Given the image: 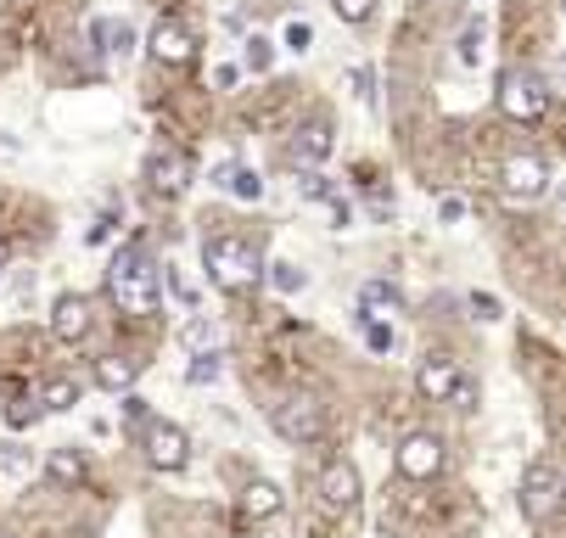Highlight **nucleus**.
Segmentation results:
<instances>
[{"mask_svg":"<svg viewBox=\"0 0 566 538\" xmlns=\"http://www.w3.org/2000/svg\"><path fill=\"white\" fill-rule=\"evenodd\" d=\"M107 298L124 314H135V320L157 314V303H163V275H157L146 247H118L113 253V264H107Z\"/></svg>","mask_w":566,"mask_h":538,"instance_id":"1","label":"nucleus"},{"mask_svg":"<svg viewBox=\"0 0 566 538\" xmlns=\"http://www.w3.org/2000/svg\"><path fill=\"white\" fill-rule=\"evenodd\" d=\"M202 269L219 292H247V286L264 281V258L247 236H213L202 241Z\"/></svg>","mask_w":566,"mask_h":538,"instance_id":"2","label":"nucleus"},{"mask_svg":"<svg viewBox=\"0 0 566 538\" xmlns=\"http://www.w3.org/2000/svg\"><path fill=\"white\" fill-rule=\"evenodd\" d=\"M550 79L538 68H510L505 79H499V113L516 118V124H538V118L550 113Z\"/></svg>","mask_w":566,"mask_h":538,"instance_id":"3","label":"nucleus"},{"mask_svg":"<svg viewBox=\"0 0 566 538\" xmlns=\"http://www.w3.org/2000/svg\"><path fill=\"white\" fill-rule=\"evenodd\" d=\"M275 432H281L286 443H320L326 438V404L314 393H292L286 404H275Z\"/></svg>","mask_w":566,"mask_h":538,"instance_id":"4","label":"nucleus"},{"mask_svg":"<svg viewBox=\"0 0 566 538\" xmlns=\"http://www.w3.org/2000/svg\"><path fill=\"white\" fill-rule=\"evenodd\" d=\"M522 516L527 522H550L555 505H561V471L550 466V460H533V466L522 471Z\"/></svg>","mask_w":566,"mask_h":538,"instance_id":"5","label":"nucleus"},{"mask_svg":"<svg viewBox=\"0 0 566 538\" xmlns=\"http://www.w3.org/2000/svg\"><path fill=\"white\" fill-rule=\"evenodd\" d=\"M141 449H146V466L152 471H185V460H191V438L174 421H146Z\"/></svg>","mask_w":566,"mask_h":538,"instance_id":"6","label":"nucleus"},{"mask_svg":"<svg viewBox=\"0 0 566 538\" xmlns=\"http://www.w3.org/2000/svg\"><path fill=\"white\" fill-rule=\"evenodd\" d=\"M499 185H505L510 202H538L544 191H550V163H544V157H533V152H516V157H505Z\"/></svg>","mask_w":566,"mask_h":538,"instance_id":"7","label":"nucleus"},{"mask_svg":"<svg viewBox=\"0 0 566 538\" xmlns=\"http://www.w3.org/2000/svg\"><path fill=\"white\" fill-rule=\"evenodd\" d=\"M438 471H443V438H432V432H410V438L398 443V477L432 482Z\"/></svg>","mask_w":566,"mask_h":538,"instance_id":"8","label":"nucleus"},{"mask_svg":"<svg viewBox=\"0 0 566 538\" xmlns=\"http://www.w3.org/2000/svg\"><path fill=\"white\" fill-rule=\"evenodd\" d=\"M146 51H152L163 68H185V62L197 57V34L185 29L180 17H157V29H152V40H146Z\"/></svg>","mask_w":566,"mask_h":538,"instance_id":"9","label":"nucleus"},{"mask_svg":"<svg viewBox=\"0 0 566 538\" xmlns=\"http://www.w3.org/2000/svg\"><path fill=\"white\" fill-rule=\"evenodd\" d=\"M331 146H337L331 124L326 118H309V124H298V135L286 141V163H292V169H320L331 157Z\"/></svg>","mask_w":566,"mask_h":538,"instance_id":"10","label":"nucleus"},{"mask_svg":"<svg viewBox=\"0 0 566 538\" xmlns=\"http://www.w3.org/2000/svg\"><path fill=\"white\" fill-rule=\"evenodd\" d=\"M146 180H152L157 197H180L185 185H191V152H180V146H163V152H152V163H146Z\"/></svg>","mask_w":566,"mask_h":538,"instance_id":"11","label":"nucleus"},{"mask_svg":"<svg viewBox=\"0 0 566 538\" xmlns=\"http://www.w3.org/2000/svg\"><path fill=\"white\" fill-rule=\"evenodd\" d=\"M460 382H466V370L454 365L449 354H426L421 370H415V387H421V398H432V404H449Z\"/></svg>","mask_w":566,"mask_h":538,"instance_id":"12","label":"nucleus"},{"mask_svg":"<svg viewBox=\"0 0 566 538\" xmlns=\"http://www.w3.org/2000/svg\"><path fill=\"white\" fill-rule=\"evenodd\" d=\"M320 505H326V510H354L359 505V471H354V460H326V471H320Z\"/></svg>","mask_w":566,"mask_h":538,"instance_id":"13","label":"nucleus"},{"mask_svg":"<svg viewBox=\"0 0 566 538\" xmlns=\"http://www.w3.org/2000/svg\"><path fill=\"white\" fill-rule=\"evenodd\" d=\"M51 337L57 342H85L90 337V303L79 298V292L57 298V309H51Z\"/></svg>","mask_w":566,"mask_h":538,"instance_id":"14","label":"nucleus"},{"mask_svg":"<svg viewBox=\"0 0 566 538\" xmlns=\"http://www.w3.org/2000/svg\"><path fill=\"white\" fill-rule=\"evenodd\" d=\"M359 314H370V320L404 314V292H398L393 281H365V286H359Z\"/></svg>","mask_w":566,"mask_h":538,"instance_id":"15","label":"nucleus"},{"mask_svg":"<svg viewBox=\"0 0 566 538\" xmlns=\"http://www.w3.org/2000/svg\"><path fill=\"white\" fill-rule=\"evenodd\" d=\"M275 510H281V488H275V482L253 477L241 488V516H247V522H269Z\"/></svg>","mask_w":566,"mask_h":538,"instance_id":"16","label":"nucleus"},{"mask_svg":"<svg viewBox=\"0 0 566 538\" xmlns=\"http://www.w3.org/2000/svg\"><path fill=\"white\" fill-rule=\"evenodd\" d=\"M135 376H141V359H129V354L96 359V382L107 387V393H129V387H135Z\"/></svg>","mask_w":566,"mask_h":538,"instance_id":"17","label":"nucleus"},{"mask_svg":"<svg viewBox=\"0 0 566 538\" xmlns=\"http://www.w3.org/2000/svg\"><path fill=\"white\" fill-rule=\"evenodd\" d=\"M213 185H219V191H230L236 202H258V197H264V180H258V169H241V163H225V169L213 174Z\"/></svg>","mask_w":566,"mask_h":538,"instance_id":"18","label":"nucleus"},{"mask_svg":"<svg viewBox=\"0 0 566 538\" xmlns=\"http://www.w3.org/2000/svg\"><path fill=\"white\" fill-rule=\"evenodd\" d=\"M96 40H101V51H107V57H129V51H135V29H129L124 17H101V23H96Z\"/></svg>","mask_w":566,"mask_h":538,"instance_id":"19","label":"nucleus"},{"mask_svg":"<svg viewBox=\"0 0 566 538\" xmlns=\"http://www.w3.org/2000/svg\"><path fill=\"white\" fill-rule=\"evenodd\" d=\"M45 471H51V482H62V488H73V482H85V454H79V449H51V460H45Z\"/></svg>","mask_w":566,"mask_h":538,"instance_id":"20","label":"nucleus"},{"mask_svg":"<svg viewBox=\"0 0 566 538\" xmlns=\"http://www.w3.org/2000/svg\"><path fill=\"white\" fill-rule=\"evenodd\" d=\"M264 275H269V286H275L281 298H298L303 286H309V275H303L292 258H275V264H264Z\"/></svg>","mask_w":566,"mask_h":538,"instance_id":"21","label":"nucleus"},{"mask_svg":"<svg viewBox=\"0 0 566 538\" xmlns=\"http://www.w3.org/2000/svg\"><path fill=\"white\" fill-rule=\"evenodd\" d=\"M34 398H40V410H73V404H79V382H73V376H51Z\"/></svg>","mask_w":566,"mask_h":538,"instance_id":"22","label":"nucleus"},{"mask_svg":"<svg viewBox=\"0 0 566 538\" xmlns=\"http://www.w3.org/2000/svg\"><path fill=\"white\" fill-rule=\"evenodd\" d=\"M180 342H185V354L197 359V354H213V342H219V331H213V320H208V314H197V320H185Z\"/></svg>","mask_w":566,"mask_h":538,"instance_id":"23","label":"nucleus"},{"mask_svg":"<svg viewBox=\"0 0 566 538\" xmlns=\"http://www.w3.org/2000/svg\"><path fill=\"white\" fill-rule=\"evenodd\" d=\"M219 370H225V359H219V348H213V354H197V359H191L185 382H191V387H208V382H219Z\"/></svg>","mask_w":566,"mask_h":538,"instance_id":"24","label":"nucleus"},{"mask_svg":"<svg viewBox=\"0 0 566 538\" xmlns=\"http://www.w3.org/2000/svg\"><path fill=\"white\" fill-rule=\"evenodd\" d=\"M359 326H365V348H370V354H387V348H393V326H387V320L359 314Z\"/></svg>","mask_w":566,"mask_h":538,"instance_id":"25","label":"nucleus"},{"mask_svg":"<svg viewBox=\"0 0 566 538\" xmlns=\"http://www.w3.org/2000/svg\"><path fill=\"white\" fill-rule=\"evenodd\" d=\"M40 415H45V410H40V398H34V393H29V398H17V404H6V421H12L17 432H23V426H34Z\"/></svg>","mask_w":566,"mask_h":538,"instance_id":"26","label":"nucleus"},{"mask_svg":"<svg viewBox=\"0 0 566 538\" xmlns=\"http://www.w3.org/2000/svg\"><path fill=\"white\" fill-rule=\"evenodd\" d=\"M241 62H247L253 73H269V62H275V45L253 34V40H247V51H241Z\"/></svg>","mask_w":566,"mask_h":538,"instance_id":"27","label":"nucleus"},{"mask_svg":"<svg viewBox=\"0 0 566 538\" xmlns=\"http://www.w3.org/2000/svg\"><path fill=\"white\" fill-rule=\"evenodd\" d=\"M331 12H337L342 23H370V12H376V0H331Z\"/></svg>","mask_w":566,"mask_h":538,"instance_id":"28","label":"nucleus"},{"mask_svg":"<svg viewBox=\"0 0 566 538\" xmlns=\"http://www.w3.org/2000/svg\"><path fill=\"white\" fill-rule=\"evenodd\" d=\"M281 40H286V51H298V57H303V51H309V45H314V29H309V23H303V17H292V23H286V34H281Z\"/></svg>","mask_w":566,"mask_h":538,"instance_id":"29","label":"nucleus"},{"mask_svg":"<svg viewBox=\"0 0 566 538\" xmlns=\"http://www.w3.org/2000/svg\"><path fill=\"white\" fill-rule=\"evenodd\" d=\"M0 471H12V477H23V471H29V454H23V443H0Z\"/></svg>","mask_w":566,"mask_h":538,"instance_id":"30","label":"nucleus"},{"mask_svg":"<svg viewBox=\"0 0 566 538\" xmlns=\"http://www.w3.org/2000/svg\"><path fill=\"white\" fill-rule=\"evenodd\" d=\"M298 191H303V197H314V202H326V197H331V180H320V174H314V169H303Z\"/></svg>","mask_w":566,"mask_h":538,"instance_id":"31","label":"nucleus"},{"mask_svg":"<svg viewBox=\"0 0 566 538\" xmlns=\"http://www.w3.org/2000/svg\"><path fill=\"white\" fill-rule=\"evenodd\" d=\"M482 57V23H471L466 34H460V62H477Z\"/></svg>","mask_w":566,"mask_h":538,"instance_id":"32","label":"nucleus"},{"mask_svg":"<svg viewBox=\"0 0 566 538\" xmlns=\"http://www.w3.org/2000/svg\"><path fill=\"white\" fill-rule=\"evenodd\" d=\"M438 219H443V225H460V219H466V202H460V197H443L438 202Z\"/></svg>","mask_w":566,"mask_h":538,"instance_id":"33","label":"nucleus"},{"mask_svg":"<svg viewBox=\"0 0 566 538\" xmlns=\"http://www.w3.org/2000/svg\"><path fill=\"white\" fill-rule=\"evenodd\" d=\"M471 314H477V320H499V298H488V292L471 298Z\"/></svg>","mask_w":566,"mask_h":538,"instance_id":"34","label":"nucleus"},{"mask_svg":"<svg viewBox=\"0 0 566 538\" xmlns=\"http://www.w3.org/2000/svg\"><path fill=\"white\" fill-rule=\"evenodd\" d=\"M236 79H241V68H230V62H225V68H213V85H219V90H230Z\"/></svg>","mask_w":566,"mask_h":538,"instance_id":"35","label":"nucleus"},{"mask_svg":"<svg viewBox=\"0 0 566 538\" xmlns=\"http://www.w3.org/2000/svg\"><path fill=\"white\" fill-rule=\"evenodd\" d=\"M124 415H129V421H146V398L124 393Z\"/></svg>","mask_w":566,"mask_h":538,"instance_id":"36","label":"nucleus"},{"mask_svg":"<svg viewBox=\"0 0 566 538\" xmlns=\"http://www.w3.org/2000/svg\"><path fill=\"white\" fill-rule=\"evenodd\" d=\"M0 264H6V241H0Z\"/></svg>","mask_w":566,"mask_h":538,"instance_id":"37","label":"nucleus"}]
</instances>
